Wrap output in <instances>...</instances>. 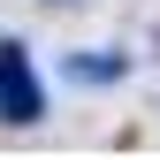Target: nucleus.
<instances>
[{
  "label": "nucleus",
  "instance_id": "1",
  "mask_svg": "<svg viewBox=\"0 0 160 160\" xmlns=\"http://www.w3.org/2000/svg\"><path fill=\"white\" fill-rule=\"evenodd\" d=\"M0 122H15V130L46 122V84H38V61L23 38H0Z\"/></svg>",
  "mask_w": 160,
  "mask_h": 160
},
{
  "label": "nucleus",
  "instance_id": "2",
  "mask_svg": "<svg viewBox=\"0 0 160 160\" xmlns=\"http://www.w3.org/2000/svg\"><path fill=\"white\" fill-rule=\"evenodd\" d=\"M69 76H76V84H122L130 61H122L114 46H92V53H69Z\"/></svg>",
  "mask_w": 160,
  "mask_h": 160
}]
</instances>
